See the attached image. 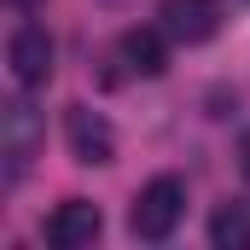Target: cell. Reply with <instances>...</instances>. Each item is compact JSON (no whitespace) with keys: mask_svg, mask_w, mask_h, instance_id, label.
<instances>
[{"mask_svg":"<svg viewBox=\"0 0 250 250\" xmlns=\"http://www.w3.org/2000/svg\"><path fill=\"white\" fill-rule=\"evenodd\" d=\"M99 227H105V215H99V204H87V198H64L59 209L47 215V227H41V239L53 250H87L99 239Z\"/></svg>","mask_w":250,"mask_h":250,"instance_id":"5b68a950","label":"cell"},{"mask_svg":"<svg viewBox=\"0 0 250 250\" xmlns=\"http://www.w3.org/2000/svg\"><path fill=\"white\" fill-rule=\"evenodd\" d=\"M64 146H70V157H76V163L99 169V163H111V157H117V128L105 123L93 105H70V111H64Z\"/></svg>","mask_w":250,"mask_h":250,"instance_id":"3957f363","label":"cell"},{"mask_svg":"<svg viewBox=\"0 0 250 250\" xmlns=\"http://www.w3.org/2000/svg\"><path fill=\"white\" fill-rule=\"evenodd\" d=\"M47 146V117L29 99H6L0 105V151H6V187L23 181V169L35 163V151Z\"/></svg>","mask_w":250,"mask_h":250,"instance_id":"7a4b0ae2","label":"cell"},{"mask_svg":"<svg viewBox=\"0 0 250 250\" xmlns=\"http://www.w3.org/2000/svg\"><path fill=\"white\" fill-rule=\"evenodd\" d=\"M181 215H187V181H181V175H157V181H146L140 198H134L128 233L146 239V245H163V239L181 227Z\"/></svg>","mask_w":250,"mask_h":250,"instance_id":"6da1fadb","label":"cell"},{"mask_svg":"<svg viewBox=\"0 0 250 250\" xmlns=\"http://www.w3.org/2000/svg\"><path fill=\"white\" fill-rule=\"evenodd\" d=\"M209 245L215 250H245L250 245V204H221L209 215Z\"/></svg>","mask_w":250,"mask_h":250,"instance_id":"ba28073f","label":"cell"},{"mask_svg":"<svg viewBox=\"0 0 250 250\" xmlns=\"http://www.w3.org/2000/svg\"><path fill=\"white\" fill-rule=\"evenodd\" d=\"M239 169H245V181H250V128L239 134Z\"/></svg>","mask_w":250,"mask_h":250,"instance_id":"9c48e42d","label":"cell"},{"mask_svg":"<svg viewBox=\"0 0 250 250\" xmlns=\"http://www.w3.org/2000/svg\"><path fill=\"white\" fill-rule=\"evenodd\" d=\"M117 59L128 64V76H163L169 70V35H163V23L157 29H128L123 41H117Z\"/></svg>","mask_w":250,"mask_h":250,"instance_id":"52a82bcc","label":"cell"},{"mask_svg":"<svg viewBox=\"0 0 250 250\" xmlns=\"http://www.w3.org/2000/svg\"><path fill=\"white\" fill-rule=\"evenodd\" d=\"M6 6H12V12H35L41 0H6Z\"/></svg>","mask_w":250,"mask_h":250,"instance_id":"30bf717a","label":"cell"},{"mask_svg":"<svg viewBox=\"0 0 250 250\" xmlns=\"http://www.w3.org/2000/svg\"><path fill=\"white\" fill-rule=\"evenodd\" d=\"M157 18H163V35H169V41L204 47V41L221 29V0H163Z\"/></svg>","mask_w":250,"mask_h":250,"instance_id":"8992f818","label":"cell"},{"mask_svg":"<svg viewBox=\"0 0 250 250\" xmlns=\"http://www.w3.org/2000/svg\"><path fill=\"white\" fill-rule=\"evenodd\" d=\"M6 70H12L18 87H47L53 82V35L41 23H23L6 41Z\"/></svg>","mask_w":250,"mask_h":250,"instance_id":"277c9868","label":"cell"}]
</instances>
